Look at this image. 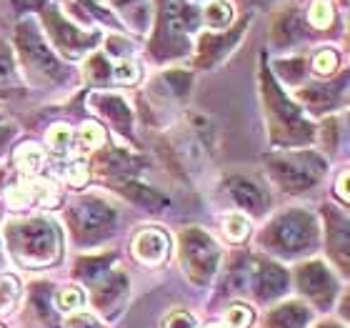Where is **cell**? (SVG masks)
I'll list each match as a JSON object with an SVG mask.
<instances>
[{
	"label": "cell",
	"instance_id": "1",
	"mask_svg": "<svg viewBox=\"0 0 350 328\" xmlns=\"http://www.w3.org/2000/svg\"><path fill=\"white\" fill-rule=\"evenodd\" d=\"M155 36L150 55L155 60L188 53L190 33L200 25V10L188 0H155Z\"/></svg>",
	"mask_w": 350,
	"mask_h": 328
},
{
	"label": "cell",
	"instance_id": "2",
	"mask_svg": "<svg viewBox=\"0 0 350 328\" xmlns=\"http://www.w3.org/2000/svg\"><path fill=\"white\" fill-rule=\"evenodd\" d=\"M28 10H38V15H40V25L45 30L48 43L68 58H83L88 51H93L95 45L103 40L100 30H83L58 5L43 3V0H28Z\"/></svg>",
	"mask_w": 350,
	"mask_h": 328
},
{
	"label": "cell",
	"instance_id": "3",
	"mask_svg": "<svg viewBox=\"0 0 350 328\" xmlns=\"http://www.w3.org/2000/svg\"><path fill=\"white\" fill-rule=\"evenodd\" d=\"M15 48H18V58H21L23 68L33 73L36 78L43 81H58L63 75V63L55 55L53 45L48 43L43 28L38 25L33 15H25L15 25Z\"/></svg>",
	"mask_w": 350,
	"mask_h": 328
},
{
	"label": "cell",
	"instance_id": "4",
	"mask_svg": "<svg viewBox=\"0 0 350 328\" xmlns=\"http://www.w3.org/2000/svg\"><path fill=\"white\" fill-rule=\"evenodd\" d=\"M8 241L13 246L15 255L30 266H45L58 258L60 234L53 220L33 218L10 223L8 226Z\"/></svg>",
	"mask_w": 350,
	"mask_h": 328
},
{
	"label": "cell",
	"instance_id": "5",
	"mask_svg": "<svg viewBox=\"0 0 350 328\" xmlns=\"http://www.w3.org/2000/svg\"><path fill=\"white\" fill-rule=\"evenodd\" d=\"M68 220H70L75 236L95 238V236L105 234L113 226L116 211L108 203H103L100 198H81L78 203L70 205Z\"/></svg>",
	"mask_w": 350,
	"mask_h": 328
},
{
	"label": "cell",
	"instance_id": "6",
	"mask_svg": "<svg viewBox=\"0 0 350 328\" xmlns=\"http://www.w3.org/2000/svg\"><path fill=\"white\" fill-rule=\"evenodd\" d=\"M323 173V163L313 155H293V158H280L273 163V175L278 183L288 188V193H300L303 188L313 186Z\"/></svg>",
	"mask_w": 350,
	"mask_h": 328
},
{
	"label": "cell",
	"instance_id": "7",
	"mask_svg": "<svg viewBox=\"0 0 350 328\" xmlns=\"http://www.w3.org/2000/svg\"><path fill=\"white\" fill-rule=\"evenodd\" d=\"M183 261L188 263L190 273H200L198 278H208L218 261V248L203 231L193 228L183 234Z\"/></svg>",
	"mask_w": 350,
	"mask_h": 328
},
{
	"label": "cell",
	"instance_id": "8",
	"mask_svg": "<svg viewBox=\"0 0 350 328\" xmlns=\"http://www.w3.org/2000/svg\"><path fill=\"white\" fill-rule=\"evenodd\" d=\"M273 241L280 248H291V253L295 248H303L313 241L315 226L310 216L306 213H288V216H280V218L273 223Z\"/></svg>",
	"mask_w": 350,
	"mask_h": 328
},
{
	"label": "cell",
	"instance_id": "9",
	"mask_svg": "<svg viewBox=\"0 0 350 328\" xmlns=\"http://www.w3.org/2000/svg\"><path fill=\"white\" fill-rule=\"evenodd\" d=\"M245 28H248V18H243V21L238 23L235 28L228 30V33H203L200 40H198L196 63L198 66H213V63H218V60L223 58V55H228L230 48L241 40Z\"/></svg>",
	"mask_w": 350,
	"mask_h": 328
},
{
	"label": "cell",
	"instance_id": "10",
	"mask_svg": "<svg viewBox=\"0 0 350 328\" xmlns=\"http://www.w3.org/2000/svg\"><path fill=\"white\" fill-rule=\"evenodd\" d=\"M168 248H170L168 236L163 234L161 228H143L133 238V253H135V258L140 263H148V266H158V263L165 261Z\"/></svg>",
	"mask_w": 350,
	"mask_h": 328
},
{
	"label": "cell",
	"instance_id": "11",
	"mask_svg": "<svg viewBox=\"0 0 350 328\" xmlns=\"http://www.w3.org/2000/svg\"><path fill=\"white\" fill-rule=\"evenodd\" d=\"M228 190L238 201V205H243V208H248L253 213H262V208L268 205V196L262 193L260 186L253 178L233 175V178H228Z\"/></svg>",
	"mask_w": 350,
	"mask_h": 328
},
{
	"label": "cell",
	"instance_id": "12",
	"mask_svg": "<svg viewBox=\"0 0 350 328\" xmlns=\"http://www.w3.org/2000/svg\"><path fill=\"white\" fill-rule=\"evenodd\" d=\"M110 10L123 18L125 25L135 28L138 33H146L150 15H153V0H108Z\"/></svg>",
	"mask_w": 350,
	"mask_h": 328
},
{
	"label": "cell",
	"instance_id": "13",
	"mask_svg": "<svg viewBox=\"0 0 350 328\" xmlns=\"http://www.w3.org/2000/svg\"><path fill=\"white\" fill-rule=\"evenodd\" d=\"M273 43L275 45H293L303 38V18L295 8H288L273 21Z\"/></svg>",
	"mask_w": 350,
	"mask_h": 328
},
{
	"label": "cell",
	"instance_id": "14",
	"mask_svg": "<svg viewBox=\"0 0 350 328\" xmlns=\"http://www.w3.org/2000/svg\"><path fill=\"white\" fill-rule=\"evenodd\" d=\"M90 103H93L100 113H105V116H108L116 125H120V128H123V133L128 131V123H131V108L125 105V101L120 98V95H116V93H95L93 98H90Z\"/></svg>",
	"mask_w": 350,
	"mask_h": 328
},
{
	"label": "cell",
	"instance_id": "15",
	"mask_svg": "<svg viewBox=\"0 0 350 328\" xmlns=\"http://www.w3.org/2000/svg\"><path fill=\"white\" fill-rule=\"evenodd\" d=\"M233 21V5L230 0H211L200 13V23L211 30H223Z\"/></svg>",
	"mask_w": 350,
	"mask_h": 328
},
{
	"label": "cell",
	"instance_id": "16",
	"mask_svg": "<svg viewBox=\"0 0 350 328\" xmlns=\"http://www.w3.org/2000/svg\"><path fill=\"white\" fill-rule=\"evenodd\" d=\"M43 151L36 146V143H23L18 151H15V166L21 168L25 175H36L40 168H43Z\"/></svg>",
	"mask_w": 350,
	"mask_h": 328
},
{
	"label": "cell",
	"instance_id": "17",
	"mask_svg": "<svg viewBox=\"0 0 350 328\" xmlns=\"http://www.w3.org/2000/svg\"><path fill=\"white\" fill-rule=\"evenodd\" d=\"M223 231H226V238L233 243H241L248 238L250 234V223L245 216H241V213H230L226 220H223Z\"/></svg>",
	"mask_w": 350,
	"mask_h": 328
},
{
	"label": "cell",
	"instance_id": "18",
	"mask_svg": "<svg viewBox=\"0 0 350 328\" xmlns=\"http://www.w3.org/2000/svg\"><path fill=\"white\" fill-rule=\"evenodd\" d=\"M78 138H81V146L88 148V151H98V148L105 146V131H103V125L95 123V121H85V123L81 125Z\"/></svg>",
	"mask_w": 350,
	"mask_h": 328
},
{
	"label": "cell",
	"instance_id": "19",
	"mask_svg": "<svg viewBox=\"0 0 350 328\" xmlns=\"http://www.w3.org/2000/svg\"><path fill=\"white\" fill-rule=\"evenodd\" d=\"M85 75L90 78V81H105V78H113V68L108 66L105 53H93V55H88Z\"/></svg>",
	"mask_w": 350,
	"mask_h": 328
},
{
	"label": "cell",
	"instance_id": "20",
	"mask_svg": "<svg viewBox=\"0 0 350 328\" xmlns=\"http://www.w3.org/2000/svg\"><path fill=\"white\" fill-rule=\"evenodd\" d=\"M48 146L55 151V153H68V148H70V140H73V131H70V125L66 123H58L53 125L51 131H48Z\"/></svg>",
	"mask_w": 350,
	"mask_h": 328
},
{
	"label": "cell",
	"instance_id": "21",
	"mask_svg": "<svg viewBox=\"0 0 350 328\" xmlns=\"http://www.w3.org/2000/svg\"><path fill=\"white\" fill-rule=\"evenodd\" d=\"M308 21L313 28H328L333 23V8H330L328 0H315L310 10H308Z\"/></svg>",
	"mask_w": 350,
	"mask_h": 328
},
{
	"label": "cell",
	"instance_id": "22",
	"mask_svg": "<svg viewBox=\"0 0 350 328\" xmlns=\"http://www.w3.org/2000/svg\"><path fill=\"white\" fill-rule=\"evenodd\" d=\"M18 291H21V286H18V281L13 276L0 278V314L13 308V303L18 301Z\"/></svg>",
	"mask_w": 350,
	"mask_h": 328
},
{
	"label": "cell",
	"instance_id": "23",
	"mask_svg": "<svg viewBox=\"0 0 350 328\" xmlns=\"http://www.w3.org/2000/svg\"><path fill=\"white\" fill-rule=\"evenodd\" d=\"M63 3H73V5H78L81 10H88L93 18H98V21L105 23V25H116V18H113V13H110L105 5H100L98 0H63Z\"/></svg>",
	"mask_w": 350,
	"mask_h": 328
},
{
	"label": "cell",
	"instance_id": "24",
	"mask_svg": "<svg viewBox=\"0 0 350 328\" xmlns=\"http://www.w3.org/2000/svg\"><path fill=\"white\" fill-rule=\"evenodd\" d=\"M113 78L118 83H135L140 78V71L138 66L133 63V60H118L116 66H113Z\"/></svg>",
	"mask_w": 350,
	"mask_h": 328
},
{
	"label": "cell",
	"instance_id": "25",
	"mask_svg": "<svg viewBox=\"0 0 350 328\" xmlns=\"http://www.w3.org/2000/svg\"><path fill=\"white\" fill-rule=\"evenodd\" d=\"M226 321L230 328H248L250 321H253V311L245 306H233L230 311H228Z\"/></svg>",
	"mask_w": 350,
	"mask_h": 328
},
{
	"label": "cell",
	"instance_id": "26",
	"mask_svg": "<svg viewBox=\"0 0 350 328\" xmlns=\"http://www.w3.org/2000/svg\"><path fill=\"white\" fill-rule=\"evenodd\" d=\"M83 303H85V296H83V291H78V288H66V291L58 296V306L63 308V311H78Z\"/></svg>",
	"mask_w": 350,
	"mask_h": 328
},
{
	"label": "cell",
	"instance_id": "27",
	"mask_svg": "<svg viewBox=\"0 0 350 328\" xmlns=\"http://www.w3.org/2000/svg\"><path fill=\"white\" fill-rule=\"evenodd\" d=\"M313 66H315V71H318L321 75H330L338 68V55H336V51H321L318 55H315Z\"/></svg>",
	"mask_w": 350,
	"mask_h": 328
},
{
	"label": "cell",
	"instance_id": "28",
	"mask_svg": "<svg viewBox=\"0 0 350 328\" xmlns=\"http://www.w3.org/2000/svg\"><path fill=\"white\" fill-rule=\"evenodd\" d=\"M88 166L83 161H73L70 166H68L66 171V181L70 183V186H75V188H81V186H85L88 183Z\"/></svg>",
	"mask_w": 350,
	"mask_h": 328
},
{
	"label": "cell",
	"instance_id": "29",
	"mask_svg": "<svg viewBox=\"0 0 350 328\" xmlns=\"http://www.w3.org/2000/svg\"><path fill=\"white\" fill-rule=\"evenodd\" d=\"M13 78V51L5 43H0V83Z\"/></svg>",
	"mask_w": 350,
	"mask_h": 328
},
{
	"label": "cell",
	"instance_id": "30",
	"mask_svg": "<svg viewBox=\"0 0 350 328\" xmlns=\"http://www.w3.org/2000/svg\"><path fill=\"white\" fill-rule=\"evenodd\" d=\"M193 316L185 314V311H178V314L168 316V321H165V328H193Z\"/></svg>",
	"mask_w": 350,
	"mask_h": 328
},
{
	"label": "cell",
	"instance_id": "31",
	"mask_svg": "<svg viewBox=\"0 0 350 328\" xmlns=\"http://www.w3.org/2000/svg\"><path fill=\"white\" fill-rule=\"evenodd\" d=\"M338 193H340L345 201H350V171H345V173L338 178Z\"/></svg>",
	"mask_w": 350,
	"mask_h": 328
},
{
	"label": "cell",
	"instance_id": "32",
	"mask_svg": "<svg viewBox=\"0 0 350 328\" xmlns=\"http://www.w3.org/2000/svg\"><path fill=\"white\" fill-rule=\"evenodd\" d=\"M235 3H241L243 8H270L273 5V0H235Z\"/></svg>",
	"mask_w": 350,
	"mask_h": 328
},
{
	"label": "cell",
	"instance_id": "33",
	"mask_svg": "<svg viewBox=\"0 0 350 328\" xmlns=\"http://www.w3.org/2000/svg\"><path fill=\"white\" fill-rule=\"evenodd\" d=\"M188 3H203V0H188Z\"/></svg>",
	"mask_w": 350,
	"mask_h": 328
},
{
	"label": "cell",
	"instance_id": "34",
	"mask_svg": "<svg viewBox=\"0 0 350 328\" xmlns=\"http://www.w3.org/2000/svg\"><path fill=\"white\" fill-rule=\"evenodd\" d=\"M208 328H223V326H208Z\"/></svg>",
	"mask_w": 350,
	"mask_h": 328
}]
</instances>
